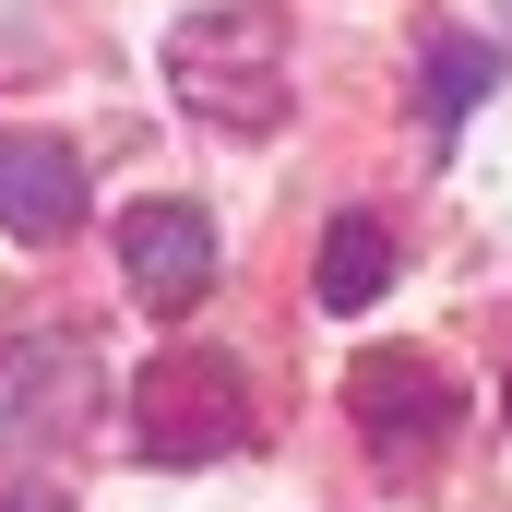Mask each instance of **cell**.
<instances>
[{"mask_svg":"<svg viewBox=\"0 0 512 512\" xmlns=\"http://www.w3.org/2000/svg\"><path fill=\"white\" fill-rule=\"evenodd\" d=\"M96 393L84 370V346L72 334H0V441H48V429H72V405Z\"/></svg>","mask_w":512,"mask_h":512,"instance_id":"8992f818","label":"cell"},{"mask_svg":"<svg viewBox=\"0 0 512 512\" xmlns=\"http://www.w3.org/2000/svg\"><path fill=\"white\" fill-rule=\"evenodd\" d=\"M382 286H393V227L382 215H334L322 227V262H310V298L322 310H370Z\"/></svg>","mask_w":512,"mask_h":512,"instance_id":"ba28073f","label":"cell"},{"mask_svg":"<svg viewBox=\"0 0 512 512\" xmlns=\"http://www.w3.org/2000/svg\"><path fill=\"white\" fill-rule=\"evenodd\" d=\"M84 227V155L60 131H0V239H72Z\"/></svg>","mask_w":512,"mask_h":512,"instance_id":"5b68a950","label":"cell"},{"mask_svg":"<svg viewBox=\"0 0 512 512\" xmlns=\"http://www.w3.org/2000/svg\"><path fill=\"white\" fill-rule=\"evenodd\" d=\"M120 262H131V298L143 310H203V286H215V215L203 203H131L120 215Z\"/></svg>","mask_w":512,"mask_h":512,"instance_id":"277c9868","label":"cell"},{"mask_svg":"<svg viewBox=\"0 0 512 512\" xmlns=\"http://www.w3.org/2000/svg\"><path fill=\"white\" fill-rule=\"evenodd\" d=\"M167 84H179L215 131L262 143V131L286 120V24H274V12H191V24L167 36Z\"/></svg>","mask_w":512,"mask_h":512,"instance_id":"6da1fadb","label":"cell"},{"mask_svg":"<svg viewBox=\"0 0 512 512\" xmlns=\"http://www.w3.org/2000/svg\"><path fill=\"white\" fill-rule=\"evenodd\" d=\"M346 417H358V441L393 453V465H417L429 441H453V417H465V393L441 358H417V346H370L358 370H346Z\"/></svg>","mask_w":512,"mask_h":512,"instance_id":"3957f363","label":"cell"},{"mask_svg":"<svg viewBox=\"0 0 512 512\" xmlns=\"http://www.w3.org/2000/svg\"><path fill=\"white\" fill-rule=\"evenodd\" d=\"M131 441H143V465H227V453H251V382H239V358L167 346L131 382Z\"/></svg>","mask_w":512,"mask_h":512,"instance_id":"7a4b0ae2","label":"cell"},{"mask_svg":"<svg viewBox=\"0 0 512 512\" xmlns=\"http://www.w3.org/2000/svg\"><path fill=\"white\" fill-rule=\"evenodd\" d=\"M0 512H60V501H48V489H0Z\"/></svg>","mask_w":512,"mask_h":512,"instance_id":"9c48e42d","label":"cell"},{"mask_svg":"<svg viewBox=\"0 0 512 512\" xmlns=\"http://www.w3.org/2000/svg\"><path fill=\"white\" fill-rule=\"evenodd\" d=\"M501 405H512V382H501Z\"/></svg>","mask_w":512,"mask_h":512,"instance_id":"30bf717a","label":"cell"},{"mask_svg":"<svg viewBox=\"0 0 512 512\" xmlns=\"http://www.w3.org/2000/svg\"><path fill=\"white\" fill-rule=\"evenodd\" d=\"M489 84H501V48H489L477 24H441V36L417 48V131H429V155H453V131L477 120Z\"/></svg>","mask_w":512,"mask_h":512,"instance_id":"52a82bcc","label":"cell"}]
</instances>
